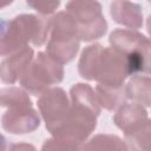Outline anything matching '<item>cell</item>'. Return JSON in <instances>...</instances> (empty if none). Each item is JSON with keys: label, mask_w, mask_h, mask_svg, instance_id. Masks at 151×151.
I'll list each match as a JSON object with an SVG mask.
<instances>
[{"label": "cell", "mask_w": 151, "mask_h": 151, "mask_svg": "<svg viewBox=\"0 0 151 151\" xmlns=\"http://www.w3.org/2000/svg\"><path fill=\"white\" fill-rule=\"evenodd\" d=\"M81 149H100V150H129L125 140L113 134H97L92 137Z\"/></svg>", "instance_id": "cell-16"}, {"label": "cell", "mask_w": 151, "mask_h": 151, "mask_svg": "<svg viewBox=\"0 0 151 151\" xmlns=\"http://www.w3.org/2000/svg\"><path fill=\"white\" fill-rule=\"evenodd\" d=\"M146 29H147V33L150 34V37H151V14L147 17V19H146Z\"/></svg>", "instance_id": "cell-19"}, {"label": "cell", "mask_w": 151, "mask_h": 151, "mask_svg": "<svg viewBox=\"0 0 151 151\" xmlns=\"http://www.w3.org/2000/svg\"><path fill=\"white\" fill-rule=\"evenodd\" d=\"M94 91L99 100V104L101 105V107L106 109L107 111L118 110L125 103V99H127L125 85L112 86V85L98 84Z\"/></svg>", "instance_id": "cell-12"}, {"label": "cell", "mask_w": 151, "mask_h": 151, "mask_svg": "<svg viewBox=\"0 0 151 151\" xmlns=\"http://www.w3.org/2000/svg\"><path fill=\"white\" fill-rule=\"evenodd\" d=\"M78 72L84 79L112 86L124 85L125 79L132 74L126 54L100 44L90 45L83 51Z\"/></svg>", "instance_id": "cell-1"}, {"label": "cell", "mask_w": 151, "mask_h": 151, "mask_svg": "<svg viewBox=\"0 0 151 151\" xmlns=\"http://www.w3.org/2000/svg\"><path fill=\"white\" fill-rule=\"evenodd\" d=\"M111 46L126 54L132 74H151V39L132 29H114L109 38Z\"/></svg>", "instance_id": "cell-4"}, {"label": "cell", "mask_w": 151, "mask_h": 151, "mask_svg": "<svg viewBox=\"0 0 151 151\" xmlns=\"http://www.w3.org/2000/svg\"><path fill=\"white\" fill-rule=\"evenodd\" d=\"M79 37L74 19L67 11L51 18V31L46 53L61 65L72 61L79 50Z\"/></svg>", "instance_id": "cell-3"}, {"label": "cell", "mask_w": 151, "mask_h": 151, "mask_svg": "<svg viewBox=\"0 0 151 151\" xmlns=\"http://www.w3.org/2000/svg\"><path fill=\"white\" fill-rule=\"evenodd\" d=\"M37 104L45 126L51 134L66 120L71 111V101L61 87L46 90L39 96Z\"/></svg>", "instance_id": "cell-7"}, {"label": "cell", "mask_w": 151, "mask_h": 151, "mask_svg": "<svg viewBox=\"0 0 151 151\" xmlns=\"http://www.w3.org/2000/svg\"><path fill=\"white\" fill-rule=\"evenodd\" d=\"M124 136L129 149L151 151V119H145Z\"/></svg>", "instance_id": "cell-15"}, {"label": "cell", "mask_w": 151, "mask_h": 151, "mask_svg": "<svg viewBox=\"0 0 151 151\" xmlns=\"http://www.w3.org/2000/svg\"><path fill=\"white\" fill-rule=\"evenodd\" d=\"M33 55L34 51L29 46L6 55L1 61V81L4 84H14L20 79L33 60Z\"/></svg>", "instance_id": "cell-9"}, {"label": "cell", "mask_w": 151, "mask_h": 151, "mask_svg": "<svg viewBox=\"0 0 151 151\" xmlns=\"http://www.w3.org/2000/svg\"><path fill=\"white\" fill-rule=\"evenodd\" d=\"M147 119V112L142 104L136 101L124 103L113 116V123L124 133Z\"/></svg>", "instance_id": "cell-11"}, {"label": "cell", "mask_w": 151, "mask_h": 151, "mask_svg": "<svg viewBox=\"0 0 151 151\" xmlns=\"http://www.w3.org/2000/svg\"><path fill=\"white\" fill-rule=\"evenodd\" d=\"M1 96V106L12 107V106H21V105H32L31 98L28 97V92L24 88L19 87H6L0 92Z\"/></svg>", "instance_id": "cell-17"}, {"label": "cell", "mask_w": 151, "mask_h": 151, "mask_svg": "<svg viewBox=\"0 0 151 151\" xmlns=\"http://www.w3.org/2000/svg\"><path fill=\"white\" fill-rule=\"evenodd\" d=\"M51 19L35 14H20L1 21V55L18 52L32 42L41 46L50 37Z\"/></svg>", "instance_id": "cell-2"}, {"label": "cell", "mask_w": 151, "mask_h": 151, "mask_svg": "<svg viewBox=\"0 0 151 151\" xmlns=\"http://www.w3.org/2000/svg\"><path fill=\"white\" fill-rule=\"evenodd\" d=\"M63 79V65L47 53L39 52L20 78V84L29 94L40 96L52 85L59 84Z\"/></svg>", "instance_id": "cell-5"}, {"label": "cell", "mask_w": 151, "mask_h": 151, "mask_svg": "<svg viewBox=\"0 0 151 151\" xmlns=\"http://www.w3.org/2000/svg\"><path fill=\"white\" fill-rule=\"evenodd\" d=\"M66 11L74 19L80 40L91 41L101 38L107 31L103 8L97 0H70Z\"/></svg>", "instance_id": "cell-6"}, {"label": "cell", "mask_w": 151, "mask_h": 151, "mask_svg": "<svg viewBox=\"0 0 151 151\" xmlns=\"http://www.w3.org/2000/svg\"><path fill=\"white\" fill-rule=\"evenodd\" d=\"M40 125L38 112L32 105L12 106L2 114L1 126L12 134H25L35 131Z\"/></svg>", "instance_id": "cell-8"}, {"label": "cell", "mask_w": 151, "mask_h": 151, "mask_svg": "<svg viewBox=\"0 0 151 151\" xmlns=\"http://www.w3.org/2000/svg\"><path fill=\"white\" fill-rule=\"evenodd\" d=\"M147 1H149V2H150V4H151V0H147Z\"/></svg>", "instance_id": "cell-21"}, {"label": "cell", "mask_w": 151, "mask_h": 151, "mask_svg": "<svg viewBox=\"0 0 151 151\" xmlns=\"http://www.w3.org/2000/svg\"><path fill=\"white\" fill-rule=\"evenodd\" d=\"M125 91L127 99L145 106H151V77H132L125 85Z\"/></svg>", "instance_id": "cell-14"}, {"label": "cell", "mask_w": 151, "mask_h": 151, "mask_svg": "<svg viewBox=\"0 0 151 151\" xmlns=\"http://www.w3.org/2000/svg\"><path fill=\"white\" fill-rule=\"evenodd\" d=\"M142 6L129 0H113L110 6V14L119 25L138 29L143 25Z\"/></svg>", "instance_id": "cell-10"}, {"label": "cell", "mask_w": 151, "mask_h": 151, "mask_svg": "<svg viewBox=\"0 0 151 151\" xmlns=\"http://www.w3.org/2000/svg\"><path fill=\"white\" fill-rule=\"evenodd\" d=\"M12 1H13V0H2V5H1V6L5 7V6H7L8 4H11Z\"/></svg>", "instance_id": "cell-20"}, {"label": "cell", "mask_w": 151, "mask_h": 151, "mask_svg": "<svg viewBox=\"0 0 151 151\" xmlns=\"http://www.w3.org/2000/svg\"><path fill=\"white\" fill-rule=\"evenodd\" d=\"M70 96H71V103L73 105L91 110L98 116L100 114L101 105L99 104L96 91L90 85L81 83L73 85L70 90Z\"/></svg>", "instance_id": "cell-13"}, {"label": "cell", "mask_w": 151, "mask_h": 151, "mask_svg": "<svg viewBox=\"0 0 151 151\" xmlns=\"http://www.w3.org/2000/svg\"><path fill=\"white\" fill-rule=\"evenodd\" d=\"M61 0H26V4L42 15L52 14L60 5Z\"/></svg>", "instance_id": "cell-18"}]
</instances>
